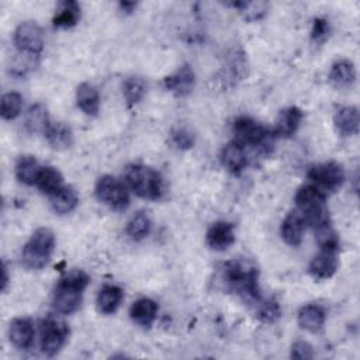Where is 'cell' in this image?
<instances>
[{
	"instance_id": "obj_1",
	"label": "cell",
	"mask_w": 360,
	"mask_h": 360,
	"mask_svg": "<svg viewBox=\"0 0 360 360\" xmlns=\"http://www.w3.org/2000/svg\"><path fill=\"white\" fill-rule=\"evenodd\" d=\"M90 277L83 270H72L66 273L55 287L52 304L59 314H72L79 309L83 292L89 285Z\"/></svg>"
},
{
	"instance_id": "obj_2",
	"label": "cell",
	"mask_w": 360,
	"mask_h": 360,
	"mask_svg": "<svg viewBox=\"0 0 360 360\" xmlns=\"http://www.w3.org/2000/svg\"><path fill=\"white\" fill-rule=\"evenodd\" d=\"M224 278L228 285L238 292L245 301L253 302L260 300L259 270L245 260H229L224 264Z\"/></svg>"
},
{
	"instance_id": "obj_3",
	"label": "cell",
	"mask_w": 360,
	"mask_h": 360,
	"mask_svg": "<svg viewBox=\"0 0 360 360\" xmlns=\"http://www.w3.org/2000/svg\"><path fill=\"white\" fill-rule=\"evenodd\" d=\"M295 204L304 221L314 229L329 224L326 195L314 184H307L295 193Z\"/></svg>"
},
{
	"instance_id": "obj_4",
	"label": "cell",
	"mask_w": 360,
	"mask_h": 360,
	"mask_svg": "<svg viewBox=\"0 0 360 360\" xmlns=\"http://www.w3.org/2000/svg\"><path fill=\"white\" fill-rule=\"evenodd\" d=\"M124 177L131 190L141 198L159 200L165 193L162 176L149 166L131 163L125 167Z\"/></svg>"
},
{
	"instance_id": "obj_5",
	"label": "cell",
	"mask_w": 360,
	"mask_h": 360,
	"mask_svg": "<svg viewBox=\"0 0 360 360\" xmlns=\"http://www.w3.org/2000/svg\"><path fill=\"white\" fill-rule=\"evenodd\" d=\"M55 249V235L49 228H38L24 245L21 260L25 267L38 270L46 266Z\"/></svg>"
},
{
	"instance_id": "obj_6",
	"label": "cell",
	"mask_w": 360,
	"mask_h": 360,
	"mask_svg": "<svg viewBox=\"0 0 360 360\" xmlns=\"http://www.w3.org/2000/svg\"><path fill=\"white\" fill-rule=\"evenodd\" d=\"M232 132L235 135V142L245 146H257L262 149H269L271 145V136L266 127L259 124L250 117H239L233 121Z\"/></svg>"
},
{
	"instance_id": "obj_7",
	"label": "cell",
	"mask_w": 360,
	"mask_h": 360,
	"mask_svg": "<svg viewBox=\"0 0 360 360\" xmlns=\"http://www.w3.org/2000/svg\"><path fill=\"white\" fill-rule=\"evenodd\" d=\"M97 198L111 210L124 211L129 205V194L124 183L112 176H101L96 183Z\"/></svg>"
},
{
	"instance_id": "obj_8",
	"label": "cell",
	"mask_w": 360,
	"mask_h": 360,
	"mask_svg": "<svg viewBox=\"0 0 360 360\" xmlns=\"http://www.w3.org/2000/svg\"><path fill=\"white\" fill-rule=\"evenodd\" d=\"M69 336L68 325L56 316H46L41 322V349L46 356H55Z\"/></svg>"
},
{
	"instance_id": "obj_9",
	"label": "cell",
	"mask_w": 360,
	"mask_h": 360,
	"mask_svg": "<svg viewBox=\"0 0 360 360\" xmlns=\"http://www.w3.org/2000/svg\"><path fill=\"white\" fill-rule=\"evenodd\" d=\"M14 45L20 53L38 56L44 48V32L34 21L21 22L14 31Z\"/></svg>"
},
{
	"instance_id": "obj_10",
	"label": "cell",
	"mask_w": 360,
	"mask_h": 360,
	"mask_svg": "<svg viewBox=\"0 0 360 360\" xmlns=\"http://www.w3.org/2000/svg\"><path fill=\"white\" fill-rule=\"evenodd\" d=\"M308 179L314 181L319 190L336 191L345 183V170L336 162L319 163L308 170Z\"/></svg>"
},
{
	"instance_id": "obj_11",
	"label": "cell",
	"mask_w": 360,
	"mask_h": 360,
	"mask_svg": "<svg viewBox=\"0 0 360 360\" xmlns=\"http://www.w3.org/2000/svg\"><path fill=\"white\" fill-rule=\"evenodd\" d=\"M165 87L173 93L176 97H186L188 96L195 83V76L190 65H181L173 75L165 77L163 80Z\"/></svg>"
},
{
	"instance_id": "obj_12",
	"label": "cell",
	"mask_w": 360,
	"mask_h": 360,
	"mask_svg": "<svg viewBox=\"0 0 360 360\" xmlns=\"http://www.w3.org/2000/svg\"><path fill=\"white\" fill-rule=\"evenodd\" d=\"M207 245L217 252L226 250L235 242L233 225L225 221H218L212 224L207 231Z\"/></svg>"
},
{
	"instance_id": "obj_13",
	"label": "cell",
	"mask_w": 360,
	"mask_h": 360,
	"mask_svg": "<svg viewBox=\"0 0 360 360\" xmlns=\"http://www.w3.org/2000/svg\"><path fill=\"white\" fill-rule=\"evenodd\" d=\"M34 326L32 322L27 318H17L10 323L8 338L10 342L20 350H27L32 346L34 342Z\"/></svg>"
},
{
	"instance_id": "obj_14",
	"label": "cell",
	"mask_w": 360,
	"mask_h": 360,
	"mask_svg": "<svg viewBox=\"0 0 360 360\" xmlns=\"http://www.w3.org/2000/svg\"><path fill=\"white\" fill-rule=\"evenodd\" d=\"M338 270V257L333 252L321 250L309 263L308 271L315 280H328Z\"/></svg>"
},
{
	"instance_id": "obj_15",
	"label": "cell",
	"mask_w": 360,
	"mask_h": 360,
	"mask_svg": "<svg viewBox=\"0 0 360 360\" xmlns=\"http://www.w3.org/2000/svg\"><path fill=\"white\" fill-rule=\"evenodd\" d=\"M305 221L298 211H291L281 224V238L290 246H298L302 240Z\"/></svg>"
},
{
	"instance_id": "obj_16",
	"label": "cell",
	"mask_w": 360,
	"mask_h": 360,
	"mask_svg": "<svg viewBox=\"0 0 360 360\" xmlns=\"http://www.w3.org/2000/svg\"><path fill=\"white\" fill-rule=\"evenodd\" d=\"M302 117L304 114L298 107H287L281 110L276 120L274 134L285 138L294 135L302 121Z\"/></svg>"
},
{
	"instance_id": "obj_17",
	"label": "cell",
	"mask_w": 360,
	"mask_h": 360,
	"mask_svg": "<svg viewBox=\"0 0 360 360\" xmlns=\"http://www.w3.org/2000/svg\"><path fill=\"white\" fill-rule=\"evenodd\" d=\"M297 319H298V325L302 329L308 332H318L325 323L326 312L318 304H307L300 308Z\"/></svg>"
},
{
	"instance_id": "obj_18",
	"label": "cell",
	"mask_w": 360,
	"mask_h": 360,
	"mask_svg": "<svg viewBox=\"0 0 360 360\" xmlns=\"http://www.w3.org/2000/svg\"><path fill=\"white\" fill-rule=\"evenodd\" d=\"M129 315L136 325L150 328L158 315V304L150 298H139L132 304Z\"/></svg>"
},
{
	"instance_id": "obj_19",
	"label": "cell",
	"mask_w": 360,
	"mask_h": 360,
	"mask_svg": "<svg viewBox=\"0 0 360 360\" xmlns=\"http://www.w3.org/2000/svg\"><path fill=\"white\" fill-rule=\"evenodd\" d=\"M221 160H222V165L233 174H239L248 165L245 148L236 143L235 141L224 146L221 153Z\"/></svg>"
},
{
	"instance_id": "obj_20",
	"label": "cell",
	"mask_w": 360,
	"mask_h": 360,
	"mask_svg": "<svg viewBox=\"0 0 360 360\" xmlns=\"http://www.w3.org/2000/svg\"><path fill=\"white\" fill-rule=\"evenodd\" d=\"M76 103L87 115H97L100 110V96L97 89L90 83H82L76 90Z\"/></svg>"
},
{
	"instance_id": "obj_21",
	"label": "cell",
	"mask_w": 360,
	"mask_h": 360,
	"mask_svg": "<svg viewBox=\"0 0 360 360\" xmlns=\"http://www.w3.org/2000/svg\"><path fill=\"white\" fill-rule=\"evenodd\" d=\"M356 80V69L350 60H338L329 72V82L336 89L350 87Z\"/></svg>"
},
{
	"instance_id": "obj_22",
	"label": "cell",
	"mask_w": 360,
	"mask_h": 360,
	"mask_svg": "<svg viewBox=\"0 0 360 360\" xmlns=\"http://www.w3.org/2000/svg\"><path fill=\"white\" fill-rule=\"evenodd\" d=\"M335 127L338 131L345 135H356L359 132V110L354 105H346L336 111L335 114Z\"/></svg>"
},
{
	"instance_id": "obj_23",
	"label": "cell",
	"mask_w": 360,
	"mask_h": 360,
	"mask_svg": "<svg viewBox=\"0 0 360 360\" xmlns=\"http://www.w3.org/2000/svg\"><path fill=\"white\" fill-rule=\"evenodd\" d=\"M49 145L55 149H66L73 143V134L65 122H49L44 132Z\"/></svg>"
},
{
	"instance_id": "obj_24",
	"label": "cell",
	"mask_w": 360,
	"mask_h": 360,
	"mask_svg": "<svg viewBox=\"0 0 360 360\" xmlns=\"http://www.w3.org/2000/svg\"><path fill=\"white\" fill-rule=\"evenodd\" d=\"M122 298H124V292L120 287L104 285L97 295V309L105 315L114 314L118 309Z\"/></svg>"
},
{
	"instance_id": "obj_25",
	"label": "cell",
	"mask_w": 360,
	"mask_h": 360,
	"mask_svg": "<svg viewBox=\"0 0 360 360\" xmlns=\"http://www.w3.org/2000/svg\"><path fill=\"white\" fill-rule=\"evenodd\" d=\"M80 18V6L73 0H66L59 3L56 14L52 20L56 28H70L77 24Z\"/></svg>"
},
{
	"instance_id": "obj_26",
	"label": "cell",
	"mask_w": 360,
	"mask_h": 360,
	"mask_svg": "<svg viewBox=\"0 0 360 360\" xmlns=\"http://www.w3.org/2000/svg\"><path fill=\"white\" fill-rule=\"evenodd\" d=\"M41 169L42 167L39 166L38 160L34 156L24 155L15 163V176L22 184L32 186L37 183Z\"/></svg>"
},
{
	"instance_id": "obj_27",
	"label": "cell",
	"mask_w": 360,
	"mask_h": 360,
	"mask_svg": "<svg viewBox=\"0 0 360 360\" xmlns=\"http://www.w3.org/2000/svg\"><path fill=\"white\" fill-rule=\"evenodd\" d=\"M49 122L51 121L48 118L45 105L41 103H37L28 108L24 120V127L30 134H37V132L44 134Z\"/></svg>"
},
{
	"instance_id": "obj_28",
	"label": "cell",
	"mask_w": 360,
	"mask_h": 360,
	"mask_svg": "<svg viewBox=\"0 0 360 360\" xmlns=\"http://www.w3.org/2000/svg\"><path fill=\"white\" fill-rule=\"evenodd\" d=\"M35 184L42 193L52 195L63 187V177L58 169L52 166H45L41 169Z\"/></svg>"
},
{
	"instance_id": "obj_29",
	"label": "cell",
	"mask_w": 360,
	"mask_h": 360,
	"mask_svg": "<svg viewBox=\"0 0 360 360\" xmlns=\"http://www.w3.org/2000/svg\"><path fill=\"white\" fill-rule=\"evenodd\" d=\"M49 197H51V205L53 211L58 214H68L73 211L79 201L76 191L69 186L68 187L63 186L60 190H58L55 194Z\"/></svg>"
},
{
	"instance_id": "obj_30",
	"label": "cell",
	"mask_w": 360,
	"mask_h": 360,
	"mask_svg": "<svg viewBox=\"0 0 360 360\" xmlns=\"http://www.w3.org/2000/svg\"><path fill=\"white\" fill-rule=\"evenodd\" d=\"M122 89H124L125 101L131 107L138 104L143 98L146 93V82L139 76H131L125 79Z\"/></svg>"
},
{
	"instance_id": "obj_31",
	"label": "cell",
	"mask_w": 360,
	"mask_h": 360,
	"mask_svg": "<svg viewBox=\"0 0 360 360\" xmlns=\"http://www.w3.org/2000/svg\"><path fill=\"white\" fill-rule=\"evenodd\" d=\"M150 232V219L145 212L135 214L127 224V233L134 240H141Z\"/></svg>"
},
{
	"instance_id": "obj_32",
	"label": "cell",
	"mask_w": 360,
	"mask_h": 360,
	"mask_svg": "<svg viewBox=\"0 0 360 360\" xmlns=\"http://www.w3.org/2000/svg\"><path fill=\"white\" fill-rule=\"evenodd\" d=\"M22 107V97L15 91H10L1 96L0 114L3 120H14L20 115Z\"/></svg>"
},
{
	"instance_id": "obj_33",
	"label": "cell",
	"mask_w": 360,
	"mask_h": 360,
	"mask_svg": "<svg viewBox=\"0 0 360 360\" xmlns=\"http://www.w3.org/2000/svg\"><path fill=\"white\" fill-rule=\"evenodd\" d=\"M315 231H316V242H318L321 250L336 253L339 249V238H338L336 232L332 229L330 224L322 225V226L316 228Z\"/></svg>"
},
{
	"instance_id": "obj_34",
	"label": "cell",
	"mask_w": 360,
	"mask_h": 360,
	"mask_svg": "<svg viewBox=\"0 0 360 360\" xmlns=\"http://www.w3.org/2000/svg\"><path fill=\"white\" fill-rule=\"evenodd\" d=\"M257 316L263 322H267V323L274 322L280 316V307H278V304L276 301H273V300L262 302L260 307H259V311H257Z\"/></svg>"
},
{
	"instance_id": "obj_35",
	"label": "cell",
	"mask_w": 360,
	"mask_h": 360,
	"mask_svg": "<svg viewBox=\"0 0 360 360\" xmlns=\"http://www.w3.org/2000/svg\"><path fill=\"white\" fill-rule=\"evenodd\" d=\"M172 141L179 149H190L194 145V136L186 128H176L172 132Z\"/></svg>"
},
{
	"instance_id": "obj_36",
	"label": "cell",
	"mask_w": 360,
	"mask_h": 360,
	"mask_svg": "<svg viewBox=\"0 0 360 360\" xmlns=\"http://www.w3.org/2000/svg\"><path fill=\"white\" fill-rule=\"evenodd\" d=\"M329 34V24L325 18H315L312 24L311 37L315 42H323Z\"/></svg>"
},
{
	"instance_id": "obj_37",
	"label": "cell",
	"mask_w": 360,
	"mask_h": 360,
	"mask_svg": "<svg viewBox=\"0 0 360 360\" xmlns=\"http://www.w3.org/2000/svg\"><path fill=\"white\" fill-rule=\"evenodd\" d=\"M291 357L292 359H300V360H305V359H312L314 357V350L312 346L304 340H298L295 343H292L291 346Z\"/></svg>"
},
{
	"instance_id": "obj_38",
	"label": "cell",
	"mask_w": 360,
	"mask_h": 360,
	"mask_svg": "<svg viewBox=\"0 0 360 360\" xmlns=\"http://www.w3.org/2000/svg\"><path fill=\"white\" fill-rule=\"evenodd\" d=\"M7 281H8V277H7V269H6V266L3 264V281H1V290H3V291H6Z\"/></svg>"
},
{
	"instance_id": "obj_39",
	"label": "cell",
	"mask_w": 360,
	"mask_h": 360,
	"mask_svg": "<svg viewBox=\"0 0 360 360\" xmlns=\"http://www.w3.org/2000/svg\"><path fill=\"white\" fill-rule=\"evenodd\" d=\"M120 6L124 8V10H127L128 13L131 11V8L132 7H135V3H120Z\"/></svg>"
}]
</instances>
